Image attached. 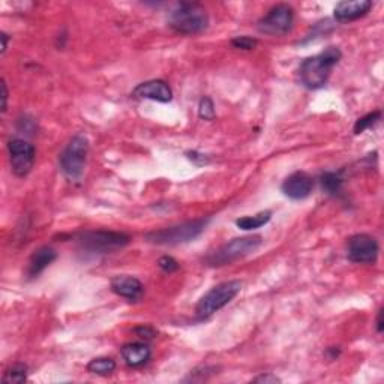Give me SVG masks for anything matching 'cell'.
I'll list each match as a JSON object with an SVG mask.
<instances>
[{
    "mask_svg": "<svg viewBox=\"0 0 384 384\" xmlns=\"http://www.w3.org/2000/svg\"><path fill=\"white\" fill-rule=\"evenodd\" d=\"M186 157H188L189 161H192L196 165H208L210 162L208 155H204V153H200V152H196V150L188 152Z\"/></svg>",
    "mask_w": 384,
    "mask_h": 384,
    "instance_id": "484cf974",
    "label": "cell"
},
{
    "mask_svg": "<svg viewBox=\"0 0 384 384\" xmlns=\"http://www.w3.org/2000/svg\"><path fill=\"white\" fill-rule=\"evenodd\" d=\"M132 95L140 99H152L157 102H170L173 99V91L167 81L164 80H149L138 84Z\"/></svg>",
    "mask_w": 384,
    "mask_h": 384,
    "instance_id": "4fadbf2b",
    "label": "cell"
},
{
    "mask_svg": "<svg viewBox=\"0 0 384 384\" xmlns=\"http://www.w3.org/2000/svg\"><path fill=\"white\" fill-rule=\"evenodd\" d=\"M158 266H159L161 271H164L165 273H173V272L179 271V267H181L173 257H170V255H164V257H161L158 260Z\"/></svg>",
    "mask_w": 384,
    "mask_h": 384,
    "instance_id": "d4e9b609",
    "label": "cell"
},
{
    "mask_svg": "<svg viewBox=\"0 0 384 384\" xmlns=\"http://www.w3.org/2000/svg\"><path fill=\"white\" fill-rule=\"evenodd\" d=\"M2 99H4V104H2V113H5V111H6V108H8V87H6L5 80H2Z\"/></svg>",
    "mask_w": 384,
    "mask_h": 384,
    "instance_id": "83f0119b",
    "label": "cell"
},
{
    "mask_svg": "<svg viewBox=\"0 0 384 384\" xmlns=\"http://www.w3.org/2000/svg\"><path fill=\"white\" fill-rule=\"evenodd\" d=\"M114 369H116V362H114L111 357H96V359H92L87 363L89 373L101 377L111 375Z\"/></svg>",
    "mask_w": 384,
    "mask_h": 384,
    "instance_id": "d6986e66",
    "label": "cell"
},
{
    "mask_svg": "<svg viewBox=\"0 0 384 384\" xmlns=\"http://www.w3.org/2000/svg\"><path fill=\"white\" fill-rule=\"evenodd\" d=\"M169 26L179 35H198L209 28V14L201 4L181 2L171 9Z\"/></svg>",
    "mask_w": 384,
    "mask_h": 384,
    "instance_id": "7a4b0ae2",
    "label": "cell"
},
{
    "mask_svg": "<svg viewBox=\"0 0 384 384\" xmlns=\"http://www.w3.org/2000/svg\"><path fill=\"white\" fill-rule=\"evenodd\" d=\"M209 222H210V218H200V220L165 227L161 230H153V232L145 236V239L149 243H153V245H161V247L181 245V243H188L191 240L197 239L204 230H206Z\"/></svg>",
    "mask_w": 384,
    "mask_h": 384,
    "instance_id": "3957f363",
    "label": "cell"
},
{
    "mask_svg": "<svg viewBox=\"0 0 384 384\" xmlns=\"http://www.w3.org/2000/svg\"><path fill=\"white\" fill-rule=\"evenodd\" d=\"M314 181L312 177L305 171H296L290 174L281 185V191L284 196L291 200H305L312 194Z\"/></svg>",
    "mask_w": 384,
    "mask_h": 384,
    "instance_id": "8fae6325",
    "label": "cell"
},
{
    "mask_svg": "<svg viewBox=\"0 0 384 384\" xmlns=\"http://www.w3.org/2000/svg\"><path fill=\"white\" fill-rule=\"evenodd\" d=\"M28 366H26L24 363H16L12 365L6 373L4 375V383H24L26 380H28Z\"/></svg>",
    "mask_w": 384,
    "mask_h": 384,
    "instance_id": "ffe728a7",
    "label": "cell"
},
{
    "mask_svg": "<svg viewBox=\"0 0 384 384\" xmlns=\"http://www.w3.org/2000/svg\"><path fill=\"white\" fill-rule=\"evenodd\" d=\"M377 330H378V334H381V332H383V311L378 312V318H377Z\"/></svg>",
    "mask_w": 384,
    "mask_h": 384,
    "instance_id": "f546056e",
    "label": "cell"
},
{
    "mask_svg": "<svg viewBox=\"0 0 384 384\" xmlns=\"http://www.w3.org/2000/svg\"><path fill=\"white\" fill-rule=\"evenodd\" d=\"M110 287L114 294H118L119 298H123L130 302H138L145 294V286L142 284V281L130 275L114 276L111 279Z\"/></svg>",
    "mask_w": 384,
    "mask_h": 384,
    "instance_id": "7c38bea8",
    "label": "cell"
},
{
    "mask_svg": "<svg viewBox=\"0 0 384 384\" xmlns=\"http://www.w3.org/2000/svg\"><path fill=\"white\" fill-rule=\"evenodd\" d=\"M378 242L369 235H354L347 243V257L357 264H374L378 259Z\"/></svg>",
    "mask_w": 384,
    "mask_h": 384,
    "instance_id": "30bf717a",
    "label": "cell"
},
{
    "mask_svg": "<svg viewBox=\"0 0 384 384\" xmlns=\"http://www.w3.org/2000/svg\"><path fill=\"white\" fill-rule=\"evenodd\" d=\"M271 220H272V212L271 210H263V212H259L257 215L239 218V220H236V225L240 230L249 232V230H257V228L266 225Z\"/></svg>",
    "mask_w": 384,
    "mask_h": 384,
    "instance_id": "e0dca14e",
    "label": "cell"
},
{
    "mask_svg": "<svg viewBox=\"0 0 384 384\" xmlns=\"http://www.w3.org/2000/svg\"><path fill=\"white\" fill-rule=\"evenodd\" d=\"M87 155H89V140L81 134L72 137L67 147L60 153L59 158V164L63 174L68 179H72V181L80 179L86 167Z\"/></svg>",
    "mask_w": 384,
    "mask_h": 384,
    "instance_id": "8992f818",
    "label": "cell"
},
{
    "mask_svg": "<svg viewBox=\"0 0 384 384\" xmlns=\"http://www.w3.org/2000/svg\"><path fill=\"white\" fill-rule=\"evenodd\" d=\"M294 23V9L288 4H278L267 11V14L261 17L257 23L260 33L281 36L287 35Z\"/></svg>",
    "mask_w": 384,
    "mask_h": 384,
    "instance_id": "ba28073f",
    "label": "cell"
},
{
    "mask_svg": "<svg viewBox=\"0 0 384 384\" xmlns=\"http://www.w3.org/2000/svg\"><path fill=\"white\" fill-rule=\"evenodd\" d=\"M0 38H2V55H5V51L8 50V35L5 33V32H2V36H0Z\"/></svg>",
    "mask_w": 384,
    "mask_h": 384,
    "instance_id": "f1b7e54d",
    "label": "cell"
},
{
    "mask_svg": "<svg viewBox=\"0 0 384 384\" xmlns=\"http://www.w3.org/2000/svg\"><path fill=\"white\" fill-rule=\"evenodd\" d=\"M380 119H381V111L380 110L373 111V113H368L366 116L361 118L359 120L354 123V134L359 135V134L365 132L366 130H369V128H373Z\"/></svg>",
    "mask_w": 384,
    "mask_h": 384,
    "instance_id": "44dd1931",
    "label": "cell"
},
{
    "mask_svg": "<svg viewBox=\"0 0 384 384\" xmlns=\"http://www.w3.org/2000/svg\"><path fill=\"white\" fill-rule=\"evenodd\" d=\"M8 153L11 170L17 177H26L32 171L36 158L33 145L23 138H11L8 142Z\"/></svg>",
    "mask_w": 384,
    "mask_h": 384,
    "instance_id": "9c48e42d",
    "label": "cell"
},
{
    "mask_svg": "<svg viewBox=\"0 0 384 384\" xmlns=\"http://www.w3.org/2000/svg\"><path fill=\"white\" fill-rule=\"evenodd\" d=\"M371 8H373L371 0H345L335 6L334 14L338 21H354L365 17Z\"/></svg>",
    "mask_w": 384,
    "mask_h": 384,
    "instance_id": "5bb4252c",
    "label": "cell"
},
{
    "mask_svg": "<svg viewBox=\"0 0 384 384\" xmlns=\"http://www.w3.org/2000/svg\"><path fill=\"white\" fill-rule=\"evenodd\" d=\"M263 243V237L260 235L236 237L227 242L225 245L210 252L204 261L210 267H222L227 264H233L242 259L248 257L252 252L257 251Z\"/></svg>",
    "mask_w": 384,
    "mask_h": 384,
    "instance_id": "277c9868",
    "label": "cell"
},
{
    "mask_svg": "<svg viewBox=\"0 0 384 384\" xmlns=\"http://www.w3.org/2000/svg\"><path fill=\"white\" fill-rule=\"evenodd\" d=\"M134 334L138 337V338H142L145 341H152L153 338L157 337V329L155 327H152L149 324H142V326H137L134 330Z\"/></svg>",
    "mask_w": 384,
    "mask_h": 384,
    "instance_id": "cb8c5ba5",
    "label": "cell"
},
{
    "mask_svg": "<svg viewBox=\"0 0 384 384\" xmlns=\"http://www.w3.org/2000/svg\"><path fill=\"white\" fill-rule=\"evenodd\" d=\"M56 259H57V252L53 248L43 247L40 249H36L32 254V257H30V260L28 263V269H26V276H28L29 279L38 278Z\"/></svg>",
    "mask_w": 384,
    "mask_h": 384,
    "instance_id": "2e32d148",
    "label": "cell"
},
{
    "mask_svg": "<svg viewBox=\"0 0 384 384\" xmlns=\"http://www.w3.org/2000/svg\"><path fill=\"white\" fill-rule=\"evenodd\" d=\"M198 116L201 119H204V120H213L215 119V116H216L215 104H213V101L209 96H204V98L200 99Z\"/></svg>",
    "mask_w": 384,
    "mask_h": 384,
    "instance_id": "7402d4cb",
    "label": "cell"
},
{
    "mask_svg": "<svg viewBox=\"0 0 384 384\" xmlns=\"http://www.w3.org/2000/svg\"><path fill=\"white\" fill-rule=\"evenodd\" d=\"M252 381L254 383H271V384L281 383V380L273 374H264V375H260V377H255Z\"/></svg>",
    "mask_w": 384,
    "mask_h": 384,
    "instance_id": "4316f807",
    "label": "cell"
},
{
    "mask_svg": "<svg viewBox=\"0 0 384 384\" xmlns=\"http://www.w3.org/2000/svg\"><path fill=\"white\" fill-rule=\"evenodd\" d=\"M341 57L342 53L338 47H327L322 53L305 59L299 68L300 83L310 91L324 87Z\"/></svg>",
    "mask_w": 384,
    "mask_h": 384,
    "instance_id": "6da1fadb",
    "label": "cell"
},
{
    "mask_svg": "<svg viewBox=\"0 0 384 384\" xmlns=\"http://www.w3.org/2000/svg\"><path fill=\"white\" fill-rule=\"evenodd\" d=\"M240 291H242L240 281H227V283L218 284L198 300L196 306L197 318L200 320V322L208 320L218 311L225 308V306L232 302Z\"/></svg>",
    "mask_w": 384,
    "mask_h": 384,
    "instance_id": "5b68a950",
    "label": "cell"
},
{
    "mask_svg": "<svg viewBox=\"0 0 384 384\" xmlns=\"http://www.w3.org/2000/svg\"><path fill=\"white\" fill-rule=\"evenodd\" d=\"M232 45L235 48H239V50L251 51V50H254L255 47L259 45V41L255 40V38H251V36H237V38H233V40H232Z\"/></svg>",
    "mask_w": 384,
    "mask_h": 384,
    "instance_id": "603a6c76",
    "label": "cell"
},
{
    "mask_svg": "<svg viewBox=\"0 0 384 384\" xmlns=\"http://www.w3.org/2000/svg\"><path fill=\"white\" fill-rule=\"evenodd\" d=\"M120 354H122V359L125 361V363L131 368H140V366L146 365L152 357V351L149 349V345L145 342L125 344L123 347L120 349Z\"/></svg>",
    "mask_w": 384,
    "mask_h": 384,
    "instance_id": "9a60e30c",
    "label": "cell"
},
{
    "mask_svg": "<svg viewBox=\"0 0 384 384\" xmlns=\"http://www.w3.org/2000/svg\"><path fill=\"white\" fill-rule=\"evenodd\" d=\"M320 183H322L323 191L329 196H338L342 191L344 177L339 171H326L320 177Z\"/></svg>",
    "mask_w": 384,
    "mask_h": 384,
    "instance_id": "ac0fdd59",
    "label": "cell"
},
{
    "mask_svg": "<svg viewBox=\"0 0 384 384\" xmlns=\"http://www.w3.org/2000/svg\"><path fill=\"white\" fill-rule=\"evenodd\" d=\"M131 242V236L120 232H107V230H96V232H86L80 235L79 243L84 251L92 254H110L125 248Z\"/></svg>",
    "mask_w": 384,
    "mask_h": 384,
    "instance_id": "52a82bcc",
    "label": "cell"
}]
</instances>
